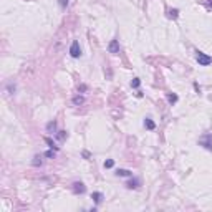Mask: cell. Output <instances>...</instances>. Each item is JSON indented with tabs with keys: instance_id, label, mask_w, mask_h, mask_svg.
Instances as JSON below:
<instances>
[{
	"instance_id": "cell-8",
	"label": "cell",
	"mask_w": 212,
	"mask_h": 212,
	"mask_svg": "<svg viewBox=\"0 0 212 212\" xmlns=\"http://www.w3.org/2000/svg\"><path fill=\"white\" fill-rule=\"evenodd\" d=\"M103 192H93V194H91V199H93L96 204H101V201H103Z\"/></svg>"
},
{
	"instance_id": "cell-18",
	"label": "cell",
	"mask_w": 212,
	"mask_h": 212,
	"mask_svg": "<svg viewBox=\"0 0 212 212\" xmlns=\"http://www.w3.org/2000/svg\"><path fill=\"white\" fill-rule=\"evenodd\" d=\"M68 3H70V0H58V5L61 8H66V7H68Z\"/></svg>"
},
{
	"instance_id": "cell-5",
	"label": "cell",
	"mask_w": 212,
	"mask_h": 212,
	"mask_svg": "<svg viewBox=\"0 0 212 212\" xmlns=\"http://www.w3.org/2000/svg\"><path fill=\"white\" fill-rule=\"evenodd\" d=\"M71 189H73L75 194H85L86 192V186L83 184V182H73V186H71Z\"/></svg>"
},
{
	"instance_id": "cell-16",
	"label": "cell",
	"mask_w": 212,
	"mask_h": 212,
	"mask_svg": "<svg viewBox=\"0 0 212 212\" xmlns=\"http://www.w3.org/2000/svg\"><path fill=\"white\" fill-rule=\"evenodd\" d=\"M32 164L33 166H42V157L40 156H35V157H33V161H32Z\"/></svg>"
},
{
	"instance_id": "cell-2",
	"label": "cell",
	"mask_w": 212,
	"mask_h": 212,
	"mask_svg": "<svg viewBox=\"0 0 212 212\" xmlns=\"http://www.w3.org/2000/svg\"><path fill=\"white\" fill-rule=\"evenodd\" d=\"M70 55H71V58H80L81 56V48H80V43L76 40L71 43V46H70Z\"/></svg>"
},
{
	"instance_id": "cell-10",
	"label": "cell",
	"mask_w": 212,
	"mask_h": 212,
	"mask_svg": "<svg viewBox=\"0 0 212 212\" xmlns=\"http://www.w3.org/2000/svg\"><path fill=\"white\" fill-rule=\"evenodd\" d=\"M46 131L48 133H56V121H50V123H48L46 124Z\"/></svg>"
},
{
	"instance_id": "cell-1",
	"label": "cell",
	"mask_w": 212,
	"mask_h": 212,
	"mask_svg": "<svg viewBox=\"0 0 212 212\" xmlns=\"http://www.w3.org/2000/svg\"><path fill=\"white\" fill-rule=\"evenodd\" d=\"M196 60H197V63H199L201 66H207V65L212 63V58H210V56L205 55V53L201 51V50H196Z\"/></svg>"
},
{
	"instance_id": "cell-9",
	"label": "cell",
	"mask_w": 212,
	"mask_h": 212,
	"mask_svg": "<svg viewBox=\"0 0 212 212\" xmlns=\"http://www.w3.org/2000/svg\"><path fill=\"white\" fill-rule=\"evenodd\" d=\"M131 174H133V172L129 169H118L116 171V176H119V177H129Z\"/></svg>"
},
{
	"instance_id": "cell-3",
	"label": "cell",
	"mask_w": 212,
	"mask_h": 212,
	"mask_svg": "<svg viewBox=\"0 0 212 212\" xmlns=\"http://www.w3.org/2000/svg\"><path fill=\"white\" fill-rule=\"evenodd\" d=\"M199 144L204 146L205 149H209V151H212V134H204V136L199 139Z\"/></svg>"
},
{
	"instance_id": "cell-15",
	"label": "cell",
	"mask_w": 212,
	"mask_h": 212,
	"mask_svg": "<svg viewBox=\"0 0 212 212\" xmlns=\"http://www.w3.org/2000/svg\"><path fill=\"white\" fill-rule=\"evenodd\" d=\"M113 166H114V161H113V159H106V161H104V167H106V169H111Z\"/></svg>"
},
{
	"instance_id": "cell-13",
	"label": "cell",
	"mask_w": 212,
	"mask_h": 212,
	"mask_svg": "<svg viewBox=\"0 0 212 212\" xmlns=\"http://www.w3.org/2000/svg\"><path fill=\"white\" fill-rule=\"evenodd\" d=\"M56 138H58L60 141H65V139L68 138V133L66 131H56Z\"/></svg>"
},
{
	"instance_id": "cell-11",
	"label": "cell",
	"mask_w": 212,
	"mask_h": 212,
	"mask_svg": "<svg viewBox=\"0 0 212 212\" xmlns=\"http://www.w3.org/2000/svg\"><path fill=\"white\" fill-rule=\"evenodd\" d=\"M83 103H85V98L81 95H76L75 98H73V104L75 106H80V104H83Z\"/></svg>"
},
{
	"instance_id": "cell-21",
	"label": "cell",
	"mask_w": 212,
	"mask_h": 212,
	"mask_svg": "<svg viewBox=\"0 0 212 212\" xmlns=\"http://www.w3.org/2000/svg\"><path fill=\"white\" fill-rule=\"evenodd\" d=\"M45 157H50V159L55 157V151H53V149H51V151H46L45 152Z\"/></svg>"
},
{
	"instance_id": "cell-12",
	"label": "cell",
	"mask_w": 212,
	"mask_h": 212,
	"mask_svg": "<svg viewBox=\"0 0 212 212\" xmlns=\"http://www.w3.org/2000/svg\"><path fill=\"white\" fill-rule=\"evenodd\" d=\"M177 99H179V98H177V95H176V93H167V101H169L171 104L177 103Z\"/></svg>"
},
{
	"instance_id": "cell-6",
	"label": "cell",
	"mask_w": 212,
	"mask_h": 212,
	"mask_svg": "<svg viewBox=\"0 0 212 212\" xmlns=\"http://www.w3.org/2000/svg\"><path fill=\"white\" fill-rule=\"evenodd\" d=\"M144 128L149 129V131H154V129H156V123H154L151 118H146L144 119Z\"/></svg>"
},
{
	"instance_id": "cell-17",
	"label": "cell",
	"mask_w": 212,
	"mask_h": 212,
	"mask_svg": "<svg viewBox=\"0 0 212 212\" xmlns=\"http://www.w3.org/2000/svg\"><path fill=\"white\" fill-rule=\"evenodd\" d=\"M45 143H46V144H48V146H50L51 149H55V151H56V149H58V148L55 146V143H53V141H51L50 138H45Z\"/></svg>"
},
{
	"instance_id": "cell-14",
	"label": "cell",
	"mask_w": 212,
	"mask_h": 212,
	"mask_svg": "<svg viewBox=\"0 0 212 212\" xmlns=\"http://www.w3.org/2000/svg\"><path fill=\"white\" fill-rule=\"evenodd\" d=\"M139 86H141V80H139V78H133L131 88H139Z\"/></svg>"
},
{
	"instance_id": "cell-7",
	"label": "cell",
	"mask_w": 212,
	"mask_h": 212,
	"mask_svg": "<svg viewBox=\"0 0 212 212\" xmlns=\"http://www.w3.org/2000/svg\"><path fill=\"white\" fill-rule=\"evenodd\" d=\"M126 186H128V189H138V187L141 186V181H139L138 177H134V179H131Z\"/></svg>"
},
{
	"instance_id": "cell-4",
	"label": "cell",
	"mask_w": 212,
	"mask_h": 212,
	"mask_svg": "<svg viewBox=\"0 0 212 212\" xmlns=\"http://www.w3.org/2000/svg\"><path fill=\"white\" fill-rule=\"evenodd\" d=\"M119 50H121V48H119V42L116 40V38L109 42V45H108V51H109V53H113V55H118Z\"/></svg>"
},
{
	"instance_id": "cell-19",
	"label": "cell",
	"mask_w": 212,
	"mask_h": 212,
	"mask_svg": "<svg viewBox=\"0 0 212 212\" xmlns=\"http://www.w3.org/2000/svg\"><path fill=\"white\" fill-rule=\"evenodd\" d=\"M177 13H179V10H177V8H171V10H169V17H171V18H176Z\"/></svg>"
},
{
	"instance_id": "cell-20",
	"label": "cell",
	"mask_w": 212,
	"mask_h": 212,
	"mask_svg": "<svg viewBox=\"0 0 212 212\" xmlns=\"http://www.w3.org/2000/svg\"><path fill=\"white\" fill-rule=\"evenodd\" d=\"M7 91H8V93H15V85H13V83H8V85H7Z\"/></svg>"
}]
</instances>
